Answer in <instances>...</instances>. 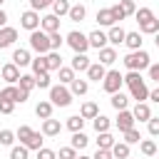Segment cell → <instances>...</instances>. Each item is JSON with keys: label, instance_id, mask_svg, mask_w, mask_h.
Returning <instances> with one entry per match:
<instances>
[{"label": "cell", "instance_id": "1", "mask_svg": "<svg viewBox=\"0 0 159 159\" xmlns=\"http://www.w3.org/2000/svg\"><path fill=\"white\" fill-rule=\"evenodd\" d=\"M15 137L20 139V144H25L30 152H37V149H42V142H45V134L42 132H35L32 127H27V124H20L17 127V132H15Z\"/></svg>", "mask_w": 159, "mask_h": 159}, {"label": "cell", "instance_id": "2", "mask_svg": "<svg viewBox=\"0 0 159 159\" xmlns=\"http://www.w3.org/2000/svg\"><path fill=\"white\" fill-rule=\"evenodd\" d=\"M122 62H124V67H127V70L142 72V70H147V67L152 65V57H149V52L142 47V50H129V52L122 57Z\"/></svg>", "mask_w": 159, "mask_h": 159}, {"label": "cell", "instance_id": "3", "mask_svg": "<svg viewBox=\"0 0 159 159\" xmlns=\"http://www.w3.org/2000/svg\"><path fill=\"white\" fill-rule=\"evenodd\" d=\"M27 42H30V50H35L37 55H47V52H50V35H47L45 30H40V27L30 32Z\"/></svg>", "mask_w": 159, "mask_h": 159}, {"label": "cell", "instance_id": "4", "mask_svg": "<svg viewBox=\"0 0 159 159\" xmlns=\"http://www.w3.org/2000/svg\"><path fill=\"white\" fill-rule=\"evenodd\" d=\"M50 102L55 107H70L72 104V92L67 84H52L50 87Z\"/></svg>", "mask_w": 159, "mask_h": 159}, {"label": "cell", "instance_id": "5", "mask_svg": "<svg viewBox=\"0 0 159 159\" xmlns=\"http://www.w3.org/2000/svg\"><path fill=\"white\" fill-rule=\"evenodd\" d=\"M122 84H124V75H122L119 70H107V75H104V80H102V89H104L107 94H114V92L122 89Z\"/></svg>", "mask_w": 159, "mask_h": 159}, {"label": "cell", "instance_id": "6", "mask_svg": "<svg viewBox=\"0 0 159 159\" xmlns=\"http://www.w3.org/2000/svg\"><path fill=\"white\" fill-rule=\"evenodd\" d=\"M65 42L72 47V52H87V50H89L87 35H84V32H80V30H72V32H67Z\"/></svg>", "mask_w": 159, "mask_h": 159}, {"label": "cell", "instance_id": "7", "mask_svg": "<svg viewBox=\"0 0 159 159\" xmlns=\"http://www.w3.org/2000/svg\"><path fill=\"white\" fill-rule=\"evenodd\" d=\"M20 27L22 30H27V32H32V30H37L40 27V12L37 10H25L22 15H20Z\"/></svg>", "mask_w": 159, "mask_h": 159}, {"label": "cell", "instance_id": "8", "mask_svg": "<svg viewBox=\"0 0 159 159\" xmlns=\"http://www.w3.org/2000/svg\"><path fill=\"white\" fill-rule=\"evenodd\" d=\"M20 67L15 65V62H7V65H2L0 67V77L7 82V84H17V80H20Z\"/></svg>", "mask_w": 159, "mask_h": 159}, {"label": "cell", "instance_id": "9", "mask_svg": "<svg viewBox=\"0 0 159 159\" xmlns=\"http://www.w3.org/2000/svg\"><path fill=\"white\" fill-rule=\"evenodd\" d=\"M114 124H117V129H119V132H127V129H132V127L137 124V119H134V114H132L129 109H119V114H117Z\"/></svg>", "mask_w": 159, "mask_h": 159}, {"label": "cell", "instance_id": "10", "mask_svg": "<svg viewBox=\"0 0 159 159\" xmlns=\"http://www.w3.org/2000/svg\"><path fill=\"white\" fill-rule=\"evenodd\" d=\"M15 40H17V30H15V27H10V25L0 27V50L12 47V45H15Z\"/></svg>", "mask_w": 159, "mask_h": 159}, {"label": "cell", "instance_id": "11", "mask_svg": "<svg viewBox=\"0 0 159 159\" xmlns=\"http://www.w3.org/2000/svg\"><path fill=\"white\" fill-rule=\"evenodd\" d=\"M87 42H89V47H94V50H102V47H107V32L104 30H92L89 35H87Z\"/></svg>", "mask_w": 159, "mask_h": 159}, {"label": "cell", "instance_id": "12", "mask_svg": "<svg viewBox=\"0 0 159 159\" xmlns=\"http://www.w3.org/2000/svg\"><path fill=\"white\" fill-rule=\"evenodd\" d=\"M104 75H107V67H104L102 62H92V65L87 67V82H102Z\"/></svg>", "mask_w": 159, "mask_h": 159}, {"label": "cell", "instance_id": "13", "mask_svg": "<svg viewBox=\"0 0 159 159\" xmlns=\"http://www.w3.org/2000/svg\"><path fill=\"white\" fill-rule=\"evenodd\" d=\"M124 37H127V30H124L122 25H112V27L107 30V40L112 42V47H114V45H124Z\"/></svg>", "mask_w": 159, "mask_h": 159}, {"label": "cell", "instance_id": "14", "mask_svg": "<svg viewBox=\"0 0 159 159\" xmlns=\"http://www.w3.org/2000/svg\"><path fill=\"white\" fill-rule=\"evenodd\" d=\"M129 97H132V99H137V102H147V99H149V87L144 84V80L129 87Z\"/></svg>", "mask_w": 159, "mask_h": 159}, {"label": "cell", "instance_id": "15", "mask_svg": "<svg viewBox=\"0 0 159 159\" xmlns=\"http://www.w3.org/2000/svg\"><path fill=\"white\" fill-rule=\"evenodd\" d=\"M40 30H45L47 35H50V32H57V30H60V17L52 15V12L45 15V17H40Z\"/></svg>", "mask_w": 159, "mask_h": 159}, {"label": "cell", "instance_id": "16", "mask_svg": "<svg viewBox=\"0 0 159 159\" xmlns=\"http://www.w3.org/2000/svg\"><path fill=\"white\" fill-rule=\"evenodd\" d=\"M45 65H47V72H57V70L62 67V55H60V50H50V52L45 55Z\"/></svg>", "mask_w": 159, "mask_h": 159}, {"label": "cell", "instance_id": "17", "mask_svg": "<svg viewBox=\"0 0 159 159\" xmlns=\"http://www.w3.org/2000/svg\"><path fill=\"white\" fill-rule=\"evenodd\" d=\"M89 65H92V62H89L87 52H75V57H72V62H70V67H72L75 72H87Z\"/></svg>", "mask_w": 159, "mask_h": 159}, {"label": "cell", "instance_id": "18", "mask_svg": "<svg viewBox=\"0 0 159 159\" xmlns=\"http://www.w3.org/2000/svg\"><path fill=\"white\" fill-rule=\"evenodd\" d=\"M67 87H70L72 97H84V94L89 92V82H87V80H80V77H75V80H72Z\"/></svg>", "mask_w": 159, "mask_h": 159}, {"label": "cell", "instance_id": "19", "mask_svg": "<svg viewBox=\"0 0 159 159\" xmlns=\"http://www.w3.org/2000/svg\"><path fill=\"white\" fill-rule=\"evenodd\" d=\"M45 137H57L60 132H62V124H60V119H42V129H40Z\"/></svg>", "mask_w": 159, "mask_h": 159}, {"label": "cell", "instance_id": "20", "mask_svg": "<svg viewBox=\"0 0 159 159\" xmlns=\"http://www.w3.org/2000/svg\"><path fill=\"white\" fill-rule=\"evenodd\" d=\"M132 114H134V119L137 122H149V117H152V109H149V104L147 102H137L134 104V109H132Z\"/></svg>", "mask_w": 159, "mask_h": 159}, {"label": "cell", "instance_id": "21", "mask_svg": "<svg viewBox=\"0 0 159 159\" xmlns=\"http://www.w3.org/2000/svg\"><path fill=\"white\" fill-rule=\"evenodd\" d=\"M99 52V60L97 62H102L104 67H112L114 62H117V50L114 47H102V50H97Z\"/></svg>", "mask_w": 159, "mask_h": 159}, {"label": "cell", "instance_id": "22", "mask_svg": "<svg viewBox=\"0 0 159 159\" xmlns=\"http://www.w3.org/2000/svg\"><path fill=\"white\" fill-rule=\"evenodd\" d=\"M12 62H15L17 67H27V65L32 62L30 50H25V47H15V52H12Z\"/></svg>", "mask_w": 159, "mask_h": 159}, {"label": "cell", "instance_id": "23", "mask_svg": "<svg viewBox=\"0 0 159 159\" xmlns=\"http://www.w3.org/2000/svg\"><path fill=\"white\" fill-rule=\"evenodd\" d=\"M109 104H112V107H114L117 112H119V109H127V107H129V97H127V94H124V92L119 89V92L109 94Z\"/></svg>", "mask_w": 159, "mask_h": 159}, {"label": "cell", "instance_id": "24", "mask_svg": "<svg viewBox=\"0 0 159 159\" xmlns=\"http://www.w3.org/2000/svg\"><path fill=\"white\" fill-rule=\"evenodd\" d=\"M52 107H55V104H52L50 99H40V102L35 104V114H37L40 119H50V117H52Z\"/></svg>", "mask_w": 159, "mask_h": 159}, {"label": "cell", "instance_id": "25", "mask_svg": "<svg viewBox=\"0 0 159 159\" xmlns=\"http://www.w3.org/2000/svg\"><path fill=\"white\" fill-rule=\"evenodd\" d=\"M67 17H70L72 22H82V20L87 17V7H84L82 2H77V5H70V12H67Z\"/></svg>", "mask_w": 159, "mask_h": 159}, {"label": "cell", "instance_id": "26", "mask_svg": "<svg viewBox=\"0 0 159 159\" xmlns=\"http://www.w3.org/2000/svg\"><path fill=\"white\" fill-rule=\"evenodd\" d=\"M97 22H99V27H112V25H117L114 17H112V10H109V7L97 10Z\"/></svg>", "mask_w": 159, "mask_h": 159}, {"label": "cell", "instance_id": "27", "mask_svg": "<svg viewBox=\"0 0 159 159\" xmlns=\"http://www.w3.org/2000/svg\"><path fill=\"white\" fill-rule=\"evenodd\" d=\"M97 114H99L97 102H82V107H80V117H84V119H94Z\"/></svg>", "mask_w": 159, "mask_h": 159}, {"label": "cell", "instance_id": "28", "mask_svg": "<svg viewBox=\"0 0 159 159\" xmlns=\"http://www.w3.org/2000/svg\"><path fill=\"white\" fill-rule=\"evenodd\" d=\"M124 45H127L129 50H142V45H144V40H142V32H127V37H124Z\"/></svg>", "mask_w": 159, "mask_h": 159}, {"label": "cell", "instance_id": "29", "mask_svg": "<svg viewBox=\"0 0 159 159\" xmlns=\"http://www.w3.org/2000/svg\"><path fill=\"white\" fill-rule=\"evenodd\" d=\"M84 117H80V114H72V117H67V122H65V127L70 129V132H82L84 129Z\"/></svg>", "mask_w": 159, "mask_h": 159}, {"label": "cell", "instance_id": "30", "mask_svg": "<svg viewBox=\"0 0 159 159\" xmlns=\"http://www.w3.org/2000/svg\"><path fill=\"white\" fill-rule=\"evenodd\" d=\"M117 139L112 137V132H97V149H112Z\"/></svg>", "mask_w": 159, "mask_h": 159}, {"label": "cell", "instance_id": "31", "mask_svg": "<svg viewBox=\"0 0 159 159\" xmlns=\"http://www.w3.org/2000/svg\"><path fill=\"white\" fill-rule=\"evenodd\" d=\"M112 157L114 159H129V144L127 142H114L112 144Z\"/></svg>", "mask_w": 159, "mask_h": 159}, {"label": "cell", "instance_id": "32", "mask_svg": "<svg viewBox=\"0 0 159 159\" xmlns=\"http://www.w3.org/2000/svg\"><path fill=\"white\" fill-rule=\"evenodd\" d=\"M89 144V137L84 134V132H72V139H70V147H75V149H84Z\"/></svg>", "mask_w": 159, "mask_h": 159}, {"label": "cell", "instance_id": "33", "mask_svg": "<svg viewBox=\"0 0 159 159\" xmlns=\"http://www.w3.org/2000/svg\"><path fill=\"white\" fill-rule=\"evenodd\" d=\"M92 127H94V132H109L112 122H109V117H104V114H97V117L92 119Z\"/></svg>", "mask_w": 159, "mask_h": 159}, {"label": "cell", "instance_id": "34", "mask_svg": "<svg viewBox=\"0 0 159 159\" xmlns=\"http://www.w3.org/2000/svg\"><path fill=\"white\" fill-rule=\"evenodd\" d=\"M157 149H159V147H157L154 139H142V142H139V152H142L144 157H154Z\"/></svg>", "mask_w": 159, "mask_h": 159}, {"label": "cell", "instance_id": "35", "mask_svg": "<svg viewBox=\"0 0 159 159\" xmlns=\"http://www.w3.org/2000/svg\"><path fill=\"white\" fill-rule=\"evenodd\" d=\"M50 7H52V15L62 17V15H67V12H70V0H55Z\"/></svg>", "mask_w": 159, "mask_h": 159}, {"label": "cell", "instance_id": "36", "mask_svg": "<svg viewBox=\"0 0 159 159\" xmlns=\"http://www.w3.org/2000/svg\"><path fill=\"white\" fill-rule=\"evenodd\" d=\"M157 30H159V20H157V17L147 20V22H139V32H142V35H154Z\"/></svg>", "mask_w": 159, "mask_h": 159}, {"label": "cell", "instance_id": "37", "mask_svg": "<svg viewBox=\"0 0 159 159\" xmlns=\"http://www.w3.org/2000/svg\"><path fill=\"white\" fill-rule=\"evenodd\" d=\"M10 159H30V149L25 147V144H12L10 147Z\"/></svg>", "mask_w": 159, "mask_h": 159}, {"label": "cell", "instance_id": "38", "mask_svg": "<svg viewBox=\"0 0 159 159\" xmlns=\"http://www.w3.org/2000/svg\"><path fill=\"white\" fill-rule=\"evenodd\" d=\"M30 67H32V75H42V72H47V65H45V55H37V57H32Z\"/></svg>", "mask_w": 159, "mask_h": 159}, {"label": "cell", "instance_id": "39", "mask_svg": "<svg viewBox=\"0 0 159 159\" xmlns=\"http://www.w3.org/2000/svg\"><path fill=\"white\" fill-rule=\"evenodd\" d=\"M57 77H60V84H70V82L75 80V70H72V67H65V65H62V67L57 70Z\"/></svg>", "mask_w": 159, "mask_h": 159}, {"label": "cell", "instance_id": "40", "mask_svg": "<svg viewBox=\"0 0 159 159\" xmlns=\"http://www.w3.org/2000/svg\"><path fill=\"white\" fill-rule=\"evenodd\" d=\"M122 134H124V139H122V142H127L129 147L142 142V134H139V129H137V127H132V129H127V132H122Z\"/></svg>", "mask_w": 159, "mask_h": 159}, {"label": "cell", "instance_id": "41", "mask_svg": "<svg viewBox=\"0 0 159 159\" xmlns=\"http://www.w3.org/2000/svg\"><path fill=\"white\" fill-rule=\"evenodd\" d=\"M0 99H7V102H15L17 104V84H7L0 92Z\"/></svg>", "mask_w": 159, "mask_h": 159}, {"label": "cell", "instance_id": "42", "mask_svg": "<svg viewBox=\"0 0 159 159\" xmlns=\"http://www.w3.org/2000/svg\"><path fill=\"white\" fill-rule=\"evenodd\" d=\"M15 139H17V137H15L12 129H2V132H0V147H12Z\"/></svg>", "mask_w": 159, "mask_h": 159}, {"label": "cell", "instance_id": "43", "mask_svg": "<svg viewBox=\"0 0 159 159\" xmlns=\"http://www.w3.org/2000/svg\"><path fill=\"white\" fill-rule=\"evenodd\" d=\"M134 17H137V22H147V20L154 17V12H152V7H137Z\"/></svg>", "mask_w": 159, "mask_h": 159}, {"label": "cell", "instance_id": "44", "mask_svg": "<svg viewBox=\"0 0 159 159\" xmlns=\"http://www.w3.org/2000/svg\"><path fill=\"white\" fill-rule=\"evenodd\" d=\"M35 87H40V89H50V87H52V84H50V72L35 75Z\"/></svg>", "mask_w": 159, "mask_h": 159}, {"label": "cell", "instance_id": "45", "mask_svg": "<svg viewBox=\"0 0 159 159\" xmlns=\"http://www.w3.org/2000/svg\"><path fill=\"white\" fill-rule=\"evenodd\" d=\"M17 87H22V89H32L35 87V75H20V80H17Z\"/></svg>", "mask_w": 159, "mask_h": 159}, {"label": "cell", "instance_id": "46", "mask_svg": "<svg viewBox=\"0 0 159 159\" xmlns=\"http://www.w3.org/2000/svg\"><path fill=\"white\" fill-rule=\"evenodd\" d=\"M137 82H142V72L127 70V75H124V84H127V87H132V84H137Z\"/></svg>", "mask_w": 159, "mask_h": 159}, {"label": "cell", "instance_id": "47", "mask_svg": "<svg viewBox=\"0 0 159 159\" xmlns=\"http://www.w3.org/2000/svg\"><path fill=\"white\" fill-rule=\"evenodd\" d=\"M62 42H65V37L60 35V30L57 32H50V50H60Z\"/></svg>", "mask_w": 159, "mask_h": 159}, {"label": "cell", "instance_id": "48", "mask_svg": "<svg viewBox=\"0 0 159 159\" xmlns=\"http://www.w3.org/2000/svg\"><path fill=\"white\" fill-rule=\"evenodd\" d=\"M119 7L124 10V15H127V17L137 12V5H134V0H119Z\"/></svg>", "mask_w": 159, "mask_h": 159}, {"label": "cell", "instance_id": "49", "mask_svg": "<svg viewBox=\"0 0 159 159\" xmlns=\"http://www.w3.org/2000/svg\"><path fill=\"white\" fill-rule=\"evenodd\" d=\"M75 157H77V149L75 147H62L57 152V159H75Z\"/></svg>", "mask_w": 159, "mask_h": 159}, {"label": "cell", "instance_id": "50", "mask_svg": "<svg viewBox=\"0 0 159 159\" xmlns=\"http://www.w3.org/2000/svg\"><path fill=\"white\" fill-rule=\"evenodd\" d=\"M147 129H149V134L152 137H159V117H149V122H147Z\"/></svg>", "mask_w": 159, "mask_h": 159}, {"label": "cell", "instance_id": "51", "mask_svg": "<svg viewBox=\"0 0 159 159\" xmlns=\"http://www.w3.org/2000/svg\"><path fill=\"white\" fill-rule=\"evenodd\" d=\"M52 2H55V0H30V7L40 12V10H47V7L52 5Z\"/></svg>", "mask_w": 159, "mask_h": 159}, {"label": "cell", "instance_id": "52", "mask_svg": "<svg viewBox=\"0 0 159 159\" xmlns=\"http://www.w3.org/2000/svg\"><path fill=\"white\" fill-rule=\"evenodd\" d=\"M37 159H57V152H55V149L42 147V149H37Z\"/></svg>", "mask_w": 159, "mask_h": 159}, {"label": "cell", "instance_id": "53", "mask_svg": "<svg viewBox=\"0 0 159 159\" xmlns=\"http://www.w3.org/2000/svg\"><path fill=\"white\" fill-rule=\"evenodd\" d=\"M109 10H112V17H114V22H119V20H124V17H127V15H124V10L119 7V2H117V5H112Z\"/></svg>", "mask_w": 159, "mask_h": 159}, {"label": "cell", "instance_id": "54", "mask_svg": "<svg viewBox=\"0 0 159 159\" xmlns=\"http://www.w3.org/2000/svg\"><path fill=\"white\" fill-rule=\"evenodd\" d=\"M12 109H15V102L0 99V114H12Z\"/></svg>", "mask_w": 159, "mask_h": 159}, {"label": "cell", "instance_id": "55", "mask_svg": "<svg viewBox=\"0 0 159 159\" xmlns=\"http://www.w3.org/2000/svg\"><path fill=\"white\" fill-rule=\"evenodd\" d=\"M147 70H149V80H154V82L159 84V62H154V65H149Z\"/></svg>", "mask_w": 159, "mask_h": 159}, {"label": "cell", "instance_id": "56", "mask_svg": "<svg viewBox=\"0 0 159 159\" xmlns=\"http://www.w3.org/2000/svg\"><path fill=\"white\" fill-rule=\"evenodd\" d=\"M92 159H114V157H112V149H97Z\"/></svg>", "mask_w": 159, "mask_h": 159}, {"label": "cell", "instance_id": "57", "mask_svg": "<svg viewBox=\"0 0 159 159\" xmlns=\"http://www.w3.org/2000/svg\"><path fill=\"white\" fill-rule=\"evenodd\" d=\"M149 99H152V102H157V104H159V84H157V87H154V89H149Z\"/></svg>", "mask_w": 159, "mask_h": 159}, {"label": "cell", "instance_id": "58", "mask_svg": "<svg viewBox=\"0 0 159 159\" xmlns=\"http://www.w3.org/2000/svg\"><path fill=\"white\" fill-rule=\"evenodd\" d=\"M5 25H7V12L0 7V27H5Z\"/></svg>", "mask_w": 159, "mask_h": 159}, {"label": "cell", "instance_id": "59", "mask_svg": "<svg viewBox=\"0 0 159 159\" xmlns=\"http://www.w3.org/2000/svg\"><path fill=\"white\" fill-rule=\"evenodd\" d=\"M154 45H157V47H159V30H157V32H154Z\"/></svg>", "mask_w": 159, "mask_h": 159}, {"label": "cell", "instance_id": "60", "mask_svg": "<svg viewBox=\"0 0 159 159\" xmlns=\"http://www.w3.org/2000/svg\"><path fill=\"white\" fill-rule=\"evenodd\" d=\"M75 159H92V157H87V154H77Z\"/></svg>", "mask_w": 159, "mask_h": 159}, {"label": "cell", "instance_id": "61", "mask_svg": "<svg viewBox=\"0 0 159 159\" xmlns=\"http://www.w3.org/2000/svg\"><path fill=\"white\" fill-rule=\"evenodd\" d=\"M2 2H5V0H0V7H2Z\"/></svg>", "mask_w": 159, "mask_h": 159}, {"label": "cell", "instance_id": "62", "mask_svg": "<svg viewBox=\"0 0 159 159\" xmlns=\"http://www.w3.org/2000/svg\"><path fill=\"white\" fill-rule=\"evenodd\" d=\"M157 152H159V149H157Z\"/></svg>", "mask_w": 159, "mask_h": 159}, {"label": "cell", "instance_id": "63", "mask_svg": "<svg viewBox=\"0 0 159 159\" xmlns=\"http://www.w3.org/2000/svg\"><path fill=\"white\" fill-rule=\"evenodd\" d=\"M0 67H2V65H0Z\"/></svg>", "mask_w": 159, "mask_h": 159}]
</instances>
